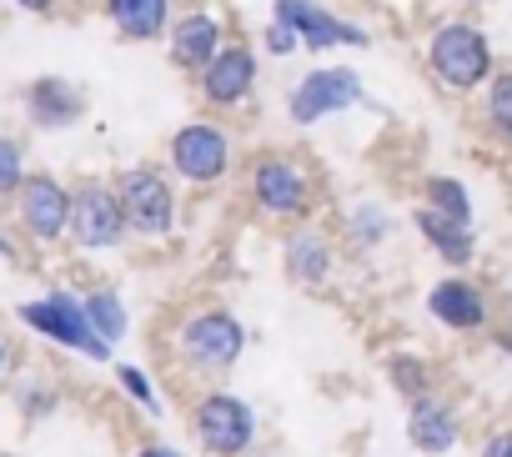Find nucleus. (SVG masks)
<instances>
[{
	"label": "nucleus",
	"instance_id": "f257e3e1",
	"mask_svg": "<svg viewBox=\"0 0 512 457\" xmlns=\"http://www.w3.org/2000/svg\"><path fill=\"white\" fill-rule=\"evenodd\" d=\"M422 76L442 101H477V91L502 66L492 31L477 21V11H442L422 31Z\"/></svg>",
	"mask_w": 512,
	"mask_h": 457
},
{
	"label": "nucleus",
	"instance_id": "f03ea898",
	"mask_svg": "<svg viewBox=\"0 0 512 457\" xmlns=\"http://www.w3.org/2000/svg\"><path fill=\"white\" fill-rule=\"evenodd\" d=\"M241 201L256 221L277 226V232L317 221L322 171L292 146H256L241 156Z\"/></svg>",
	"mask_w": 512,
	"mask_h": 457
},
{
	"label": "nucleus",
	"instance_id": "7ed1b4c3",
	"mask_svg": "<svg viewBox=\"0 0 512 457\" xmlns=\"http://www.w3.org/2000/svg\"><path fill=\"white\" fill-rule=\"evenodd\" d=\"M246 347H251V327L231 307H221V302L186 307L171 322V332H166V352L181 367V377L206 382V387L211 382H226L241 367Z\"/></svg>",
	"mask_w": 512,
	"mask_h": 457
},
{
	"label": "nucleus",
	"instance_id": "20e7f679",
	"mask_svg": "<svg viewBox=\"0 0 512 457\" xmlns=\"http://www.w3.org/2000/svg\"><path fill=\"white\" fill-rule=\"evenodd\" d=\"M161 161L186 191H221L231 176H241L236 131L226 126V116H211V111H196L181 126H171Z\"/></svg>",
	"mask_w": 512,
	"mask_h": 457
},
{
	"label": "nucleus",
	"instance_id": "39448f33",
	"mask_svg": "<svg viewBox=\"0 0 512 457\" xmlns=\"http://www.w3.org/2000/svg\"><path fill=\"white\" fill-rule=\"evenodd\" d=\"M111 181H116V196L126 206L136 242H156V247L176 242L186 211H181V181L166 171V161H131Z\"/></svg>",
	"mask_w": 512,
	"mask_h": 457
},
{
	"label": "nucleus",
	"instance_id": "423d86ee",
	"mask_svg": "<svg viewBox=\"0 0 512 457\" xmlns=\"http://www.w3.org/2000/svg\"><path fill=\"white\" fill-rule=\"evenodd\" d=\"M16 317H21L26 332H36L41 342H51L61 352H76V357H86L96 367H111L116 362V347L96 332V322L86 312V297L71 292V287H46L41 297L21 302Z\"/></svg>",
	"mask_w": 512,
	"mask_h": 457
},
{
	"label": "nucleus",
	"instance_id": "0eeeda50",
	"mask_svg": "<svg viewBox=\"0 0 512 457\" xmlns=\"http://www.w3.org/2000/svg\"><path fill=\"white\" fill-rule=\"evenodd\" d=\"M372 106L367 101V81L357 66H342V61H312L282 96V111H287V126L297 131H317L347 111H362Z\"/></svg>",
	"mask_w": 512,
	"mask_h": 457
},
{
	"label": "nucleus",
	"instance_id": "6e6552de",
	"mask_svg": "<svg viewBox=\"0 0 512 457\" xmlns=\"http://www.w3.org/2000/svg\"><path fill=\"white\" fill-rule=\"evenodd\" d=\"M191 437L206 457H251L262 442V417H256L251 397H241L226 382H211L191 397Z\"/></svg>",
	"mask_w": 512,
	"mask_h": 457
},
{
	"label": "nucleus",
	"instance_id": "1a4fd4ad",
	"mask_svg": "<svg viewBox=\"0 0 512 457\" xmlns=\"http://www.w3.org/2000/svg\"><path fill=\"white\" fill-rule=\"evenodd\" d=\"M131 242V221L116 196L111 176H81L71 181V247L81 257H111Z\"/></svg>",
	"mask_w": 512,
	"mask_h": 457
},
{
	"label": "nucleus",
	"instance_id": "9d476101",
	"mask_svg": "<svg viewBox=\"0 0 512 457\" xmlns=\"http://www.w3.org/2000/svg\"><path fill=\"white\" fill-rule=\"evenodd\" d=\"M191 86H196L201 111H211V116H241V111H251L256 91H262V46L246 41V36L236 31L231 46H226Z\"/></svg>",
	"mask_w": 512,
	"mask_h": 457
},
{
	"label": "nucleus",
	"instance_id": "9b49d317",
	"mask_svg": "<svg viewBox=\"0 0 512 457\" xmlns=\"http://www.w3.org/2000/svg\"><path fill=\"white\" fill-rule=\"evenodd\" d=\"M231 36H236V26L226 21V11L196 0V6H181V11H176V21H171L161 51H166L171 71H181L186 81H196V76L231 46Z\"/></svg>",
	"mask_w": 512,
	"mask_h": 457
},
{
	"label": "nucleus",
	"instance_id": "f8f14e48",
	"mask_svg": "<svg viewBox=\"0 0 512 457\" xmlns=\"http://www.w3.org/2000/svg\"><path fill=\"white\" fill-rule=\"evenodd\" d=\"M272 16L287 21L297 36H302V51L307 56H332V51H372L377 36L372 26L342 16L327 0H272Z\"/></svg>",
	"mask_w": 512,
	"mask_h": 457
},
{
	"label": "nucleus",
	"instance_id": "ddd939ff",
	"mask_svg": "<svg viewBox=\"0 0 512 457\" xmlns=\"http://www.w3.org/2000/svg\"><path fill=\"white\" fill-rule=\"evenodd\" d=\"M16 226L31 247H61L71 242V181H61L56 171H31L26 186L16 191Z\"/></svg>",
	"mask_w": 512,
	"mask_h": 457
},
{
	"label": "nucleus",
	"instance_id": "4468645a",
	"mask_svg": "<svg viewBox=\"0 0 512 457\" xmlns=\"http://www.w3.org/2000/svg\"><path fill=\"white\" fill-rule=\"evenodd\" d=\"M422 312L447 337H487L492 332V292L472 272H447L422 292Z\"/></svg>",
	"mask_w": 512,
	"mask_h": 457
},
{
	"label": "nucleus",
	"instance_id": "2eb2a0df",
	"mask_svg": "<svg viewBox=\"0 0 512 457\" xmlns=\"http://www.w3.org/2000/svg\"><path fill=\"white\" fill-rule=\"evenodd\" d=\"M282 277L297 287V292H327L337 282V267H342V242L327 221H302V226H287L282 232Z\"/></svg>",
	"mask_w": 512,
	"mask_h": 457
},
{
	"label": "nucleus",
	"instance_id": "dca6fc26",
	"mask_svg": "<svg viewBox=\"0 0 512 457\" xmlns=\"http://www.w3.org/2000/svg\"><path fill=\"white\" fill-rule=\"evenodd\" d=\"M86 111H91V96H86V86L71 81V76H36V81L21 86V116H26V126L41 131V136H66V131H76V126L86 121Z\"/></svg>",
	"mask_w": 512,
	"mask_h": 457
},
{
	"label": "nucleus",
	"instance_id": "f3484780",
	"mask_svg": "<svg viewBox=\"0 0 512 457\" xmlns=\"http://www.w3.org/2000/svg\"><path fill=\"white\" fill-rule=\"evenodd\" d=\"M462 437H467V422H462V402L452 392L432 387V392L407 402V442H412V452L447 457V452L462 447Z\"/></svg>",
	"mask_w": 512,
	"mask_h": 457
},
{
	"label": "nucleus",
	"instance_id": "a211bd4d",
	"mask_svg": "<svg viewBox=\"0 0 512 457\" xmlns=\"http://www.w3.org/2000/svg\"><path fill=\"white\" fill-rule=\"evenodd\" d=\"M397 226H402V221H397V211H392L382 196H352V201L337 211L332 232H337V242H342L347 257L367 262V257H377V252L392 247Z\"/></svg>",
	"mask_w": 512,
	"mask_h": 457
},
{
	"label": "nucleus",
	"instance_id": "6ab92c4d",
	"mask_svg": "<svg viewBox=\"0 0 512 457\" xmlns=\"http://www.w3.org/2000/svg\"><path fill=\"white\" fill-rule=\"evenodd\" d=\"M407 226L417 232V242L447 267V272H467L472 262H477V226H467V221H452V216H442V211H432V206H412L407 211Z\"/></svg>",
	"mask_w": 512,
	"mask_h": 457
},
{
	"label": "nucleus",
	"instance_id": "aec40b11",
	"mask_svg": "<svg viewBox=\"0 0 512 457\" xmlns=\"http://www.w3.org/2000/svg\"><path fill=\"white\" fill-rule=\"evenodd\" d=\"M176 11H181L176 0H101L106 26H111L126 46H156V41H166Z\"/></svg>",
	"mask_w": 512,
	"mask_h": 457
},
{
	"label": "nucleus",
	"instance_id": "412c9836",
	"mask_svg": "<svg viewBox=\"0 0 512 457\" xmlns=\"http://www.w3.org/2000/svg\"><path fill=\"white\" fill-rule=\"evenodd\" d=\"M472 111H477V136L497 151H512V61H502L492 71V81L477 91Z\"/></svg>",
	"mask_w": 512,
	"mask_h": 457
},
{
	"label": "nucleus",
	"instance_id": "4be33fe9",
	"mask_svg": "<svg viewBox=\"0 0 512 457\" xmlns=\"http://www.w3.org/2000/svg\"><path fill=\"white\" fill-rule=\"evenodd\" d=\"M417 201L432 206V211H442V216H452V221L477 226V191H472V181L457 176V171H427V176L417 181Z\"/></svg>",
	"mask_w": 512,
	"mask_h": 457
},
{
	"label": "nucleus",
	"instance_id": "5701e85b",
	"mask_svg": "<svg viewBox=\"0 0 512 457\" xmlns=\"http://www.w3.org/2000/svg\"><path fill=\"white\" fill-rule=\"evenodd\" d=\"M387 382H392V392H397L402 402H412V397H422V392L442 387V372H437V362H432V357H422V352L402 347V352H387Z\"/></svg>",
	"mask_w": 512,
	"mask_h": 457
},
{
	"label": "nucleus",
	"instance_id": "b1692460",
	"mask_svg": "<svg viewBox=\"0 0 512 457\" xmlns=\"http://www.w3.org/2000/svg\"><path fill=\"white\" fill-rule=\"evenodd\" d=\"M81 297H86V312H91L96 332H101L111 347H121V342L131 337V307H126V297H121L116 287H91V292H81Z\"/></svg>",
	"mask_w": 512,
	"mask_h": 457
},
{
	"label": "nucleus",
	"instance_id": "393cba45",
	"mask_svg": "<svg viewBox=\"0 0 512 457\" xmlns=\"http://www.w3.org/2000/svg\"><path fill=\"white\" fill-rule=\"evenodd\" d=\"M111 372H116V387L131 397V407H141L146 417H161L166 412L161 407V392H156V382H151V372L141 362H111Z\"/></svg>",
	"mask_w": 512,
	"mask_h": 457
},
{
	"label": "nucleus",
	"instance_id": "a878e982",
	"mask_svg": "<svg viewBox=\"0 0 512 457\" xmlns=\"http://www.w3.org/2000/svg\"><path fill=\"white\" fill-rule=\"evenodd\" d=\"M26 176H31L26 141L11 136V131H0V201H16V191L26 186Z\"/></svg>",
	"mask_w": 512,
	"mask_h": 457
},
{
	"label": "nucleus",
	"instance_id": "bb28decb",
	"mask_svg": "<svg viewBox=\"0 0 512 457\" xmlns=\"http://www.w3.org/2000/svg\"><path fill=\"white\" fill-rule=\"evenodd\" d=\"M16 407H21L26 422H46V417H56V407H61V387L46 382V377H21V382H16Z\"/></svg>",
	"mask_w": 512,
	"mask_h": 457
},
{
	"label": "nucleus",
	"instance_id": "cd10ccee",
	"mask_svg": "<svg viewBox=\"0 0 512 457\" xmlns=\"http://www.w3.org/2000/svg\"><path fill=\"white\" fill-rule=\"evenodd\" d=\"M256 46H262L267 61H292V56H302V36H297L287 21H277V16H267V26L256 31Z\"/></svg>",
	"mask_w": 512,
	"mask_h": 457
},
{
	"label": "nucleus",
	"instance_id": "c85d7f7f",
	"mask_svg": "<svg viewBox=\"0 0 512 457\" xmlns=\"http://www.w3.org/2000/svg\"><path fill=\"white\" fill-rule=\"evenodd\" d=\"M477 457H512V422L477 437Z\"/></svg>",
	"mask_w": 512,
	"mask_h": 457
},
{
	"label": "nucleus",
	"instance_id": "c756f323",
	"mask_svg": "<svg viewBox=\"0 0 512 457\" xmlns=\"http://www.w3.org/2000/svg\"><path fill=\"white\" fill-rule=\"evenodd\" d=\"M131 457H186L176 442H161V437H151V442H136V452Z\"/></svg>",
	"mask_w": 512,
	"mask_h": 457
},
{
	"label": "nucleus",
	"instance_id": "7c9ffc66",
	"mask_svg": "<svg viewBox=\"0 0 512 457\" xmlns=\"http://www.w3.org/2000/svg\"><path fill=\"white\" fill-rule=\"evenodd\" d=\"M16 11H26V16H56L61 11V0H11Z\"/></svg>",
	"mask_w": 512,
	"mask_h": 457
},
{
	"label": "nucleus",
	"instance_id": "2f4dec72",
	"mask_svg": "<svg viewBox=\"0 0 512 457\" xmlns=\"http://www.w3.org/2000/svg\"><path fill=\"white\" fill-rule=\"evenodd\" d=\"M6 372H11V342H6V332H0V382H6Z\"/></svg>",
	"mask_w": 512,
	"mask_h": 457
},
{
	"label": "nucleus",
	"instance_id": "473e14b6",
	"mask_svg": "<svg viewBox=\"0 0 512 457\" xmlns=\"http://www.w3.org/2000/svg\"><path fill=\"white\" fill-rule=\"evenodd\" d=\"M442 6H452V11H477V6H487V0H442Z\"/></svg>",
	"mask_w": 512,
	"mask_h": 457
},
{
	"label": "nucleus",
	"instance_id": "72a5a7b5",
	"mask_svg": "<svg viewBox=\"0 0 512 457\" xmlns=\"http://www.w3.org/2000/svg\"><path fill=\"white\" fill-rule=\"evenodd\" d=\"M251 457H282V452H267V447H256V452H251Z\"/></svg>",
	"mask_w": 512,
	"mask_h": 457
},
{
	"label": "nucleus",
	"instance_id": "f704fd0d",
	"mask_svg": "<svg viewBox=\"0 0 512 457\" xmlns=\"http://www.w3.org/2000/svg\"><path fill=\"white\" fill-rule=\"evenodd\" d=\"M0 457H16V452H0Z\"/></svg>",
	"mask_w": 512,
	"mask_h": 457
}]
</instances>
